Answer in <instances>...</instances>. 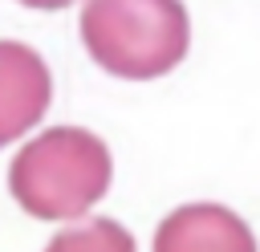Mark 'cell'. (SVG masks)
Returning <instances> with one entry per match:
<instances>
[{"label": "cell", "instance_id": "cell-3", "mask_svg": "<svg viewBox=\"0 0 260 252\" xmlns=\"http://www.w3.org/2000/svg\"><path fill=\"white\" fill-rule=\"evenodd\" d=\"M53 98L49 65L20 41H0V146L16 142L45 118Z\"/></svg>", "mask_w": 260, "mask_h": 252}, {"label": "cell", "instance_id": "cell-4", "mask_svg": "<svg viewBox=\"0 0 260 252\" xmlns=\"http://www.w3.org/2000/svg\"><path fill=\"white\" fill-rule=\"evenodd\" d=\"M154 252H256V240L236 211L219 203H187L158 224Z\"/></svg>", "mask_w": 260, "mask_h": 252}, {"label": "cell", "instance_id": "cell-5", "mask_svg": "<svg viewBox=\"0 0 260 252\" xmlns=\"http://www.w3.org/2000/svg\"><path fill=\"white\" fill-rule=\"evenodd\" d=\"M45 252H134V240L118 219H85L57 232Z\"/></svg>", "mask_w": 260, "mask_h": 252}, {"label": "cell", "instance_id": "cell-1", "mask_svg": "<svg viewBox=\"0 0 260 252\" xmlns=\"http://www.w3.org/2000/svg\"><path fill=\"white\" fill-rule=\"evenodd\" d=\"M110 150L93 130L53 126L20 146L8 187L32 219H77L110 187Z\"/></svg>", "mask_w": 260, "mask_h": 252}, {"label": "cell", "instance_id": "cell-2", "mask_svg": "<svg viewBox=\"0 0 260 252\" xmlns=\"http://www.w3.org/2000/svg\"><path fill=\"white\" fill-rule=\"evenodd\" d=\"M81 41L114 77L150 81L187 57L191 20L183 0H85Z\"/></svg>", "mask_w": 260, "mask_h": 252}, {"label": "cell", "instance_id": "cell-6", "mask_svg": "<svg viewBox=\"0 0 260 252\" xmlns=\"http://www.w3.org/2000/svg\"><path fill=\"white\" fill-rule=\"evenodd\" d=\"M20 4H28V8H65L73 0H20Z\"/></svg>", "mask_w": 260, "mask_h": 252}]
</instances>
